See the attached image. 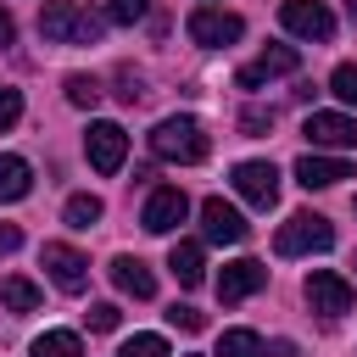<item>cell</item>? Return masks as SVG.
<instances>
[{"label":"cell","instance_id":"cell-1","mask_svg":"<svg viewBox=\"0 0 357 357\" xmlns=\"http://www.w3.org/2000/svg\"><path fill=\"white\" fill-rule=\"evenodd\" d=\"M100 28H106V17L84 11L78 0H45V6H39V33H45L50 45H95Z\"/></svg>","mask_w":357,"mask_h":357},{"label":"cell","instance_id":"cell-2","mask_svg":"<svg viewBox=\"0 0 357 357\" xmlns=\"http://www.w3.org/2000/svg\"><path fill=\"white\" fill-rule=\"evenodd\" d=\"M151 151H156L162 162L195 167V162H206V128H201L195 117H162V123L151 128Z\"/></svg>","mask_w":357,"mask_h":357},{"label":"cell","instance_id":"cell-3","mask_svg":"<svg viewBox=\"0 0 357 357\" xmlns=\"http://www.w3.org/2000/svg\"><path fill=\"white\" fill-rule=\"evenodd\" d=\"M329 245H335V223L318 218V212H290L273 234L279 257H307V251H329Z\"/></svg>","mask_w":357,"mask_h":357},{"label":"cell","instance_id":"cell-4","mask_svg":"<svg viewBox=\"0 0 357 357\" xmlns=\"http://www.w3.org/2000/svg\"><path fill=\"white\" fill-rule=\"evenodd\" d=\"M184 28H190V39H195L201 50H223V45H234V39L245 33V22H240L234 11H223V6H195Z\"/></svg>","mask_w":357,"mask_h":357},{"label":"cell","instance_id":"cell-5","mask_svg":"<svg viewBox=\"0 0 357 357\" xmlns=\"http://www.w3.org/2000/svg\"><path fill=\"white\" fill-rule=\"evenodd\" d=\"M184 218H190V195H184L178 184H162V190H151V201H145V212H139L145 234H173Z\"/></svg>","mask_w":357,"mask_h":357},{"label":"cell","instance_id":"cell-6","mask_svg":"<svg viewBox=\"0 0 357 357\" xmlns=\"http://www.w3.org/2000/svg\"><path fill=\"white\" fill-rule=\"evenodd\" d=\"M39 262H45V273H50V284H56V290H67V296H84V284H89V262H84L73 245L50 240V245L39 251Z\"/></svg>","mask_w":357,"mask_h":357},{"label":"cell","instance_id":"cell-7","mask_svg":"<svg viewBox=\"0 0 357 357\" xmlns=\"http://www.w3.org/2000/svg\"><path fill=\"white\" fill-rule=\"evenodd\" d=\"M307 301H312V312L340 318V312H351V279L335 273V268H312L307 273Z\"/></svg>","mask_w":357,"mask_h":357},{"label":"cell","instance_id":"cell-8","mask_svg":"<svg viewBox=\"0 0 357 357\" xmlns=\"http://www.w3.org/2000/svg\"><path fill=\"white\" fill-rule=\"evenodd\" d=\"M279 22H284V33H296V39H318V45L335 33V17H329L324 0H284V6H279Z\"/></svg>","mask_w":357,"mask_h":357},{"label":"cell","instance_id":"cell-9","mask_svg":"<svg viewBox=\"0 0 357 357\" xmlns=\"http://www.w3.org/2000/svg\"><path fill=\"white\" fill-rule=\"evenodd\" d=\"M84 156H89L95 173H117L123 156H128V134H123L117 123H89V134H84Z\"/></svg>","mask_w":357,"mask_h":357},{"label":"cell","instance_id":"cell-10","mask_svg":"<svg viewBox=\"0 0 357 357\" xmlns=\"http://www.w3.org/2000/svg\"><path fill=\"white\" fill-rule=\"evenodd\" d=\"M301 134L312 139V151H351L357 145V123L346 112H312Z\"/></svg>","mask_w":357,"mask_h":357},{"label":"cell","instance_id":"cell-11","mask_svg":"<svg viewBox=\"0 0 357 357\" xmlns=\"http://www.w3.org/2000/svg\"><path fill=\"white\" fill-rule=\"evenodd\" d=\"M201 229H206L212 245H240V240H245V218H240L223 195H206V201H201Z\"/></svg>","mask_w":357,"mask_h":357},{"label":"cell","instance_id":"cell-12","mask_svg":"<svg viewBox=\"0 0 357 357\" xmlns=\"http://www.w3.org/2000/svg\"><path fill=\"white\" fill-rule=\"evenodd\" d=\"M234 190H240L251 206H273V201H279V167H273V162H240V167H234Z\"/></svg>","mask_w":357,"mask_h":357},{"label":"cell","instance_id":"cell-13","mask_svg":"<svg viewBox=\"0 0 357 357\" xmlns=\"http://www.w3.org/2000/svg\"><path fill=\"white\" fill-rule=\"evenodd\" d=\"M268 284V268L257 262V257H240V262H229L223 273H218V296L223 301H245V296H257Z\"/></svg>","mask_w":357,"mask_h":357},{"label":"cell","instance_id":"cell-14","mask_svg":"<svg viewBox=\"0 0 357 357\" xmlns=\"http://www.w3.org/2000/svg\"><path fill=\"white\" fill-rule=\"evenodd\" d=\"M296 67H301L296 45H268L251 67H240V89H257V84H268V78H279V73H296Z\"/></svg>","mask_w":357,"mask_h":357},{"label":"cell","instance_id":"cell-15","mask_svg":"<svg viewBox=\"0 0 357 357\" xmlns=\"http://www.w3.org/2000/svg\"><path fill=\"white\" fill-rule=\"evenodd\" d=\"M340 178H351V162H346V156H318V151H307V156L296 162V184H301V190H329V184H340Z\"/></svg>","mask_w":357,"mask_h":357},{"label":"cell","instance_id":"cell-16","mask_svg":"<svg viewBox=\"0 0 357 357\" xmlns=\"http://www.w3.org/2000/svg\"><path fill=\"white\" fill-rule=\"evenodd\" d=\"M112 284H117L123 296H134V301H151V296H156V273H151L139 257H128V251L112 257Z\"/></svg>","mask_w":357,"mask_h":357},{"label":"cell","instance_id":"cell-17","mask_svg":"<svg viewBox=\"0 0 357 357\" xmlns=\"http://www.w3.org/2000/svg\"><path fill=\"white\" fill-rule=\"evenodd\" d=\"M167 268H173V279H178L184 290H195V284L206 279V257H201L195 240H178V245L167 251Z\"/></svg>","mask_w":357,"mask_h":357},{"label":"cell","instance_id":"cell-18","mask_svg":"<svg viewBox=\"0 0 357 357\" xmlns=\"http://www.w3.org/2000/svg\"><path fill=\"white\" fill-rule=\"evenodd\" d=\"M28 190H33V167H28L22 156L0 151V201H22Z\"/></svg>","mask_w":357,"mask_h":357},{"label":"cell","instance_id":"cell-19","mask_svg":"<svg viewBox=\"0 0 357 357\" xmlns=\"http://www.w3.org/2000/svg\"><path fill=\"white\" fill-rule=\"evenodd\" d=\"M0 307H6V312H17V318H22V312H33V307H39V284H33V279H22V273L0 279Z\"/></svg>","mask_w":357,"mask_h":357},{"label":"cell","instance_id":"cell-20","mask_svg":"<svg viewBox=\"0 0 357 357\" xmlns=\"http://www.w3.org/2000/svg\"><path fill=\"white\" fill-rule=\"evenodd\" d=\"M28 357H84V346H78L73 329H45V335L28 346Z\"/></svg>","mask_w":357,"mask_h":357},{"label":"cell","instance_id":"cell-21","mask_svg":"<svg viewBox=\"0 0 357 357\" xmlns=\"http://www.w3.org/2000/svg\"><path fill=\"white\" fill-rule=\"evenodd\" d=\"M100 195H67V206H61V218H67V229H95L100 223Z\"/></svg>","mask_w":357,"mask_h":357},{"label":"cell","instance_id":"cell-22","mask_svg":"<svg viewBox=\"0 0 357 357\" xmlns=\"http://www.w3.org/2000/svg\"><path fill=\"white\" fill-rule=\"evenodd\" d=\"M218 357H268V346H262L251 329H223V340H218Z\"/></svg>","mask_w":357,"mask_h":357},{"label":"cell","instance_id":"cell-23","mask_svg":"<svg viewBox=\"0 0 357 357\" xmlns=\"http://www.w3.org/2000/svg\"><path fill=\"white\" fill-rule=\"evenodd\" d=\"M329 89H335L340 106H357V61H340V67L329 73Z\"/></svg>","mask_w":357,"mask_h":357},{"label":"cell","instance_id":"cell-24","mask_svg":"<svg viewBox=\"0 0 357 357\" xmlns=\"http://www.w3.org/2000/svg\"><path fill=\"white\" fill-rule=\"evenodd\" d=\"M67 100H73V106H84V112H89V106H95V100H100V84H95V78H89V73H67Z\"/></svg>","mask_w":357,"mask_h":357},{"label":"cell","instance_id":"cell-25","mask_svg":"<svg viewBox=\"0 0 357 357\" xmlns=\"http://www.w3.org/2000/svg\"><path fill=\"white\" fill-rule=\"evenodd\" d=\"M117 357H167V340L162 335H134V340H123Z\"/></svg>","mask_w":357,"mask_h":357},{"label":"cell","instance_id":"cell-26","mask_svg":"<svg viewBox=\"0 0 357 357\" xmlns=\"http://www.w3.org/2000/svg\"><path fill=\"white\" fill-rule=\"evenodd\" d=\"M145 11H151V0H106V22H123V28L139 22Z\"/></svg>","mask_w":357,"mask_h":357},{"label":"cell","instance_id":"cell-27","mask_svg":"<svg viewBox=\"0 0 357 357\" xmlns=\"http://www.w3.org/2000/svg\"><path fill=\"white\" fill-rule=\"evenodd\" d=\"M17 117H22V89H6L0 84V134L17 128Z\"/></svg>","mask_w":357,"mask_h":357},{"label":"cell","instance_id":"cell-28","mask_svg":"<svg viewBox=\"0 0 357 357\" xmlns=\"http://www.w3.org/2000/svg\"><path fill=\"white\" fill-rule=\"evenodd\" d=\"M84 318H89V329H100V335H106V329H117V324H123V312H117V307H112V301H95V307H89V312H84Z\"/></svg>","mask_w":357,"mask_h":357},{"label":"cell","instance_id":"cell-29","mask_svg":"<svg viewBox=\"0 0 357 357\" xmlns=\"http://www.w3.org/2000/svg\"><path fill=\"white\" fill-rule=\"evenodd\" d=\"M167 318H173V324H178V329H190V335H195V329H201V324H206V312H195V307H173V312H167Z\"/></svg>","mask_w":357,"mask_h":357},{"label":"cell","instance_id":"cell-30","mask_svg":"<svg viewBox=\"0 0 357 357\" xmlns=\"http://www.w3.org/2000/svg\"><path fill=\"white\" fill-rule=\"evenodd\" d=\"M117 84H123V89H117V95H123V100H128V106H134V100H145V89H139V78H134V73H128V67H123V73H117Z\"/></svg>","mask_w":357,"mask_h":357},{"label":"cell","instance_id":"cell-31","mask_svg":"<svg viewBox=\"0 0 357 357\" xmlns=\"http://www.w3.org/2000/svg\"><path fill=\"white\" fill-rule=\"evenodd\" d=\"M240 128H245V134H262V128H273V112H257V106H251V112L240 117Z\"/></svg>","mask_w":357,"mask_h":357},{"label":"cell","instance_id":"cell-32","mask_svg":"<svg viewBox=\"0 0 357 357\" xmlns=\"http://www.w3.org/2000/svg\"><path fill=\"white\" fill-rule=\"evenodd\" d=\"M17 245H22V229L17 223H0V257H11Z\"/></svg>","mask_w":357,"mask_h":357},{"label":"cell","instance_id":"cell-33","mask_svg":"<svg viewBox=\"0 0 357 357\" xmlns=\"http://www.w3.org/2000/svg\"><path fill=\"white\" fill-rule=\"evenodd\" d=\"M11 39H17V22H11V11L0 6V45H11Z\"/></svg>","mask_w":357,"mask_h":357},{"label":"cell","instance_id":"cell-34","mask_svg":"<svg viewBox=\"0 0 357 357\" xmlns=\"http://www.w3.org/2000/svg\"><path fill=\"white\" fill-rule=\"evenodd\" d=\"M273 357H301V351H296L290 340H279V346H273Z\"/></svg>","mask_w":357,"mask_h":357},{"label":"cell","instance_id":"cell-35","mask_svg":"<svg viewBox=\"0 0 357 357\" xmlns=\"http://www.w3.org/2000/svg\"><path fill=\"white\" fill-rule=\"evenodd\" d=\"M346 11H351V22H357V0H346Z\"/></svg>","mask_w":357,"mask_h":357}]
</instances>
